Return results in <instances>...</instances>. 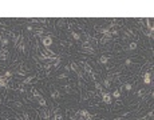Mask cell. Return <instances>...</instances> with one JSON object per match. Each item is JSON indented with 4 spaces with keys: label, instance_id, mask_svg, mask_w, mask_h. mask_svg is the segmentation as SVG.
I'll use <instances>...</instances> for the list:
<instances>
[{
    "label": "cell",
    "instance_id": "obj_2",
    "mask_svg": "<svg viewBox=\"0 0 154 120\" xmlns=\"http://www.w3.org/2000/svg\"><path fill=\"white\" fill-rule=\"evenodd\" d=\"M80 65H82V68H83V74H86V75H91L92 72V68H91V65L88 64V63H86V62H80Z\"/></svg>",
    "mask_w": 154,
    "mask_h": 120
},
{
    "label": "cell",
    "instance_id": "obj_7",
    "mask_svg": "<svg viewBox=\"0 0 154 120\" xmlns=\"http://www.w3.org/2000/svg\"><path fill=\"white\" fill-rule=\"evenodd\" d=\"M8 56H10L8 49H7V48H1V51H0V60H7Z\"/></svg>",
    "mask_w": 154,
    "mask_h": 120
},
{
    "label": "cell",
    "instance_id": "obj_20",
    "mask_svg": "<svg viewBox=\"0 0 154 120\" xmlns=\"http://www.w3.org/2000/svg\"><path fill=\"white\" fill-rule=\"evenodd\" d=\"M127 49H129V51H134V49H137V43H135V41L130 43L129 47H127Z\"/></svg>",
    "mask_w": 154,
    "mask_h": 120
},
{
    "label": "cell",
    "instance_id": "obj_1",
    "mask_svg": "<svg viewBox=\"0 0 154 120\" xmlns=\"http://www.w3.org/2000/svg\"><path fill=\"white\" fill-rule=\"evenodd\" d=\"M75 117H76V119L79 117V120H91L92 119V115L90 114L87 109H79V111L75 114Z\"/></svg>",
    "mask_w": 154,
    "mask_h": 120
},
{
    "label": "cell",
    "instance_id": "obj_24",
    "mask_svg": "<svg viewBox=\"0 0 154 120\" xmlns=\"http://www.w3.org/2000/svg\"><path fill=\"white\" fill-rule=\"evenodd\" d=\"M95 88H97V91H102V89H103V87H102L101 83H95Z\"/></svg>",
    "mask_w": 154,
    "mask_h": 120
},
{
    "label": "cell",
    "instance_id": "obj_13",
    "mask_svg": "<svg viewBox=\"0 0 154 120\" xmlns=\"http://www.w3.org/2000/svg\"><path fill=\"white\" fill-rule=\"evenodd\" d=\"M82 51L83 52H87V53H94L95 49L92 47H82Z\"/></svg>",
    "mask_w": 154,
    "mask_h": 120
},
{
    "label": "cell",
    "instance_id": "obj_21",
    "mask_svg": "<svg viewBox=\"0 0 154 120\" xmlns=\"http://www.w3.org/2000/svg\"><path fill=\"white\" fill-rule=\"evenodd\" d=\"M72 39H74V40H76V41H79V40H80V35H79V34H76V32H72Z\"/></svg>",
    "mask_w": 154,
    "mask_h": 120
},
{
    "label": "cell",
    "instance_id": "obj_22",
    "mask_svg": "<svg viewBox=\"0 0 154 120\" xmlns=\"http://www.w3.org/2000/svg\"><path fill=\"white\" fill-rule=\"evenodd\" d=\"M54 120H63V115L60 114V112L59 114H55L54 115Z\"/></svg>",
    "mask_w": 154,
    "mask_h": 120
},
{
    "label": "cell",
    "instance_id": "obj_4",
    "mask_svg": "<svg viewBox=\"0 0 154 120\" xmlns=\"http://www.w3.org/2000/svg\"><path fill=\"white\" fill-rule=\"evenodd\" d=\"M102 100H103V103H106V104H111V103H113L111 95L109 92H105V91H102Z\"/></svg>",
    "mask_w": 154,
    "mask_h": 120
},
{
    "label": "cell",
    "instance_id": "obj_36",
    "mask_svg": "<svg viewBox=\"0 0 154 120\" xmlns=\"http://www.w3.org/2000/svg\"><path fill=\"white\" fill-rule=\"evenodd\" d=\"M3 39V31H0V40Z\"/></svg>",
    "mask_w": 154,
    "mask_h": 120
},
{
    "label": "cell",
    "instance_id": "obj_6",
    "mask_svg": "<svg viewBox=\"0 0 154 120\" xmlns=\"http://www.w3.org/2000/svg\"><path fill=\"white\" fill-rule=\"evenodd\" d=\"M151 80H153V74H151V72H146V74L143 75V83L145 84H150Z\"/></svg>",
    "mask_w": 154,
    "mask_h": 120
},
{
    "label": "cell",
    "instance_id": "obj_17",
    "mask_svg": "<svg viewBox=\"0 0 154 120\" xmlns=\"http://www.w3.org/2000/svg\"><path fill=\"white\" fill-rule=\"evenodd\" d=\"M32 80H34V77H32V76H27V77H25V79L22 81V84H23V86H25V84H30Z\"/></svg>",
    "mask_w": 154,
    "mask_h": 120
},
{
    "label": "cell",
    "instance_id": "obj_35",
    "mask_svg": "<svg viewBox=\"0 0 154 120\" xmlns=\"http://www.w3.org/2000/svg\"><path fill=\"white\" fill-rule=\"evenodd\" d=\"M114 120H123V117H122V116H119V117H115Z\"/></svg>",
    "mask_w": 154,
    "mask_h": 120
},
{
    "label": "cell",
    "instance_id": "obj_10",
    "mask_svg": "<svg viewBox=\"0 0 154 120\" xmlns=\"http://www.w3.org/2000/svg\"><path fill=\"white\" fill-rule=\"evenodd\" d=\"M0 87H1V88H7V87H8V84H7V77L0 76Z\"/></svg>",
    "mask_w": 154,
    "mask_h": 120
},
{
    "label": "cell",
    "instance_id": "obj_37",
    "mask_svg": "<svg viewBox=\"0 0 154 120\" xmlns=\"http://www.w3.org/2000/svg\"><path fill=\"white\" fill-rule=\"evenodd\" d=\"M1 102H3V100H1V97H0V104H1Z\"/></svg>",
    "mask_w": 154,
    "mask_h": 120
},
{
    "label": "cell",
    "instance_id": "obj_26",
    "mask_svg": "<svg viewBox=\"0 0 154 120\" xmlns=\"http://www.w3.org/2000/svg\"><path fill=\"white\" fill-rule=\"evenodd\" d=\"M131 88H133V86L130 83H126L125 84V89H126V91H131Z\"/></svg>",
    "mask_w": 154,
    "mask_h": 120
},
{
    "label": "cell",
    "instance_id": "obj_31",
    "mask_svg": "<svg viewBox=\"0 0 154 120\" xmlns=\"http://www.w3.org/2000/svg\"><path fill=\"white\" fill-rule=\"evenodd\" d=\"M23 119L24 120H30V115L27 112H23Z\"/></svg>",
    "mask_w": 154,
    "mask_h": 120
},
{
    "label": "cell",
    "instance_id": "obj_14",
    "mask_svg": "<svg viewBox=\"0 0 154 120\" xmlns=\"http://www.w3.org/2000/svg\"><path fill=\"white\" fill-rule=\"evenodd\" d=\"M38 103H39V105H42L43 108H46V107H47V102H46V99H44L43 96H42L40 99H38Z\"/></svg>",
    "mask_w": 154,
    "mask_h": 120
},
{
    "label": "cell",
    "instance_id": "obj_9",
    "mask_svg": "<svg viewBox=\"0 0 154 120\" xmlns=\"http://www.w3.org/2000/svg\"><path fill=\"white\" fill-rule=\"evenodd\" d=\"M30 93H31L32 99H36V100L42 97V95H40V93H39V92H38V91H36L35 88H31V89H30Z\"/></svg>",
    "mask_w": 154,
    "mask_h": 120
},
{
    "label": "cell",
    "instance_id": "obj_3",
    "mask_svg": "<svg viewBox=\"0 0 154 120\" xmlns=\"http://www.w3.org/2000/svg\"><path fill=\"white\" fill-rule=\"evenodd\" d=\"M42 44H43L46 48H50V46L52 44V37L50 35H46V36H42Z\"/></svg>",
    "mask_w": 154,
    "mask_h": 120
},
{
    "label": "cell",
    "instance_id": "obj_8",
    "mask_svg": "<svg viewBox=\"0 0 154 120\" xmlns=\"http://www.w3.org/2000/svg\"><path fill=\"white\" fill-rule=\"evenodd\" d=\"M111 80H113V76H111V75H109V76L106 77V79L103 80V87L105 88H110V86H111Z\"/></svg>",
    "mask_w": 154,
    "mask_h": 120
},
{
    "label": "cell",
    "instance_id": "obj_16",
    "mask_svg": "<svg viewBox=\"0 0 154 120\" xmlns=\"http://www.w3.org/2000/svg\"><path fill=\"white\" fill-rule=\"evenodd\" d=\"M70 69H71V71H74V72H78L79 71V67H78V64H76V63H71V64H70Z\"/></svg>",
    "mask_w": 154,
    "mask_h": 120
},
{
    "label": "cell",
    "instance_id": "obj_29",
    "mask_svg": "<svg viewBox=\"0 0 154 120\" xmlns=\"http://www.w3.org/2000/svg\"><path fill=\"white\" fill-rule=\"evenodd\" d=\"M11 76H12V72L11 71H7L6 74H4V77H7V79H10Z\"/></svg>",
    "mask_w": 154,
    "mask_h": 120
},
{
    "label": "cell",
    "instance_id": "obj_5",
    "mask_svg": "<svg viewBox=\"0 0 154 120\" xmlns=\"http://www.w3.org/2000/svg\"><path fill=\"white\" fill-rule=\"evenodd\" d=\"M40 119L42 120H50V112H48L47 108L40 109Z\"/></svg>",
    "mask_w": 154,
    "mask_h": 120
},
{
    "label": "cell",
    "instance_id": "obj_28",
    "mask_svg": "<svg viewBox=\"0 0 154 120\" xmlns=\"http://www.w3.org/2000/svg\"><path fill=\"white\" fill-rule=\"evenodd\" d=\"M110 34H111V36H117L119 32H118V29H110Z\"/></svg>",
    "mask_w": 154,
    "mask_h": 120
},
{
    "label": "cell",
    "instance_id": "obj_33",
    "mask_svg": "<svg viewBox=\"0 0 154 120\" xmlns=\"http://www.w3.org/2000/svg\"><path fill=\"white\" fill-rule=\"evenodd\" d=\"M19 92H22V93H24V92H25V88H24V86H23V84H22V87L19 88Z\"/></svg>",
    "mask_w": 154,
    "mask_h": 120
},
{
    "label": "cell",
    "instance_id": "obj_25",
    "mask_svg": "<svg viewBox=\"0 0 154 120\" xmlns=\"http://www.w3.org/2000/svg\"><path fill=\"white\" fill-rule=\"evenodd\" d=\"M109 40H110V39H107V37H105V36H103L101 40H99V43H101V44H106L107 41H109Z\"/></svg>",
    "mask_w": 154,
    "mask_h": 120
},
{
    "label": "cell",
    "instance_id": "obj_11",
    "mask_svg": "<svg viewBox=\"0 0 154 120\" xmlns=\"http://www.w3.org/2000/svg\"><path fill=\"white\" fill-rule=\"evenodd\" d=\"M51 97H52L54 100H58V99L60 97V92L58 91V89H54L52 92H51Z\"/></svg>",
    "mask_w": 154,
    "mask_h": 120
},
{
    "label": "cell",
    "instance_id": "obj_34",
    "mask_svg": "<svg viewBox=\"0 0 154 120\" xmlns=\"http://www.w3.org/2000/svg\"><path fill=\"white\" fill-rule=\"evenodd\" d=\"M64 69H66V71H70V64L66 65V67H64Z\"/></svg>",
    "mask_w": 154,
    "mask_h": 120
},
{
    "label": "cell",
    "instance_id": "obj_18",
    "mask_svg": "<svg viewBox=\"0 0 154 120\" xmlns=\"http://www.w3.org/2000/svg\"><path fill=\"white\" fill-rule=\"evenodd\" d=\"M8 43H10V39H8V37H3V39H1V47H3V48H6V47L8 46Z\"/></svg>",
    "mask_w": 154,
    "mask_h": 120
},
{
    "label": "cell",
    "instance_id": "obj_27",
    "mask_svg": "<svg viewBox=\"0 0 154 120\" xmlns=\"http://www.w3.org/2000/svg\"><path fill=\"white\" fill-rule=\"evenodd\" d=\"M125 36H129V37H131V36H134V34H133V31H131V29H129V31H126V32H125Z\"/></svg>",
    "mask_w": 154,
    "mask_h": 120
},
{
    "label": "cell",
    "instance_id": "obj_12",
    "mask_svg": "<svg viewBox=\"0 0 154 120\" xmlns=\"http://www.w3.org/2000/svg\"><path fill=\"white\" fill-rule=\"evenodd\" d=\"M59 64H60V57L58 56V57L52 62V68L54 69H58V68H59Z\"/></svg>",
    "mask_w": 154,
    "mask_h": 120
},
{
    "label": "cell",
    "instance_id": "obj_32",
    "mask_svg": "<svg viewBox=\"0 0 154 120\" xmlns=\"http://www.w3.org/2000/svg\"><path fill=\"white\" fill-rule=\"evenodd\" d=\"M66 77H68V76H67L66 74H62V75H59V76H58V79H66Z\"/></svg>",
    "mask_w": 154,
    "mask_h": 120
},
{
    "label": "cell",
    "instance_id": "obj_15",
    "mask_svg": "<svg viewBox=\"0 0 154 120\" xmlns=\"http://www.w3.org/2000/svg\"><path fill=\"white\" fill-rule=\"evenodd\" d=\"M107 62H109V56L102 55L101 57H99V63H101V64H107Z\"/></svg>",
    "mask_w": 154,
    "mask_h": 120
},
{
    "label": "cell",
    "instance_id": "obj_23",
    "mask_svg": "<svg viewBox=\"0 0 154 120\" xmlns=\"http://www.w3.org/2000/svg\"><path fill=\"white\" fill-rule=\"evenodd\" d=\"M138 96H139V97H141V99H145V89H139V91H138Z\"/></svg>",
    "mask_w": 154,
    "mask_h": 120
},
{
    "label": "cell",
    "instance_id": "obj_30",
    "mask_svg": "<svg viewBox=\"0 0 154 120\" xmlns=\"http://www.w3.org/2000/svg\"><path fill=\"white\" fill-rule=\"evenodd\" d=\"M131 59H126V62H125V65L126 67H129V65H131Z\"/></svg>",
    "mask_w": 154,
    "mask_h": 120
},
{
    "label": "cell",
    "instance_id": "obj_19",
    "mask_svg": "<svg viewBox=\"0 0 154 120\" xmlns=\"http://www.w3.org/2000/svg\"><path fill=\"white\" fill-rule=\"evenodd\" d=\"M111 97H114V99H119L121 97V91L119 89H115L113 92V95H111Z\"/></svg>",
    "mask_w": 154,
    "mask_h": 120
}]
</instances>
